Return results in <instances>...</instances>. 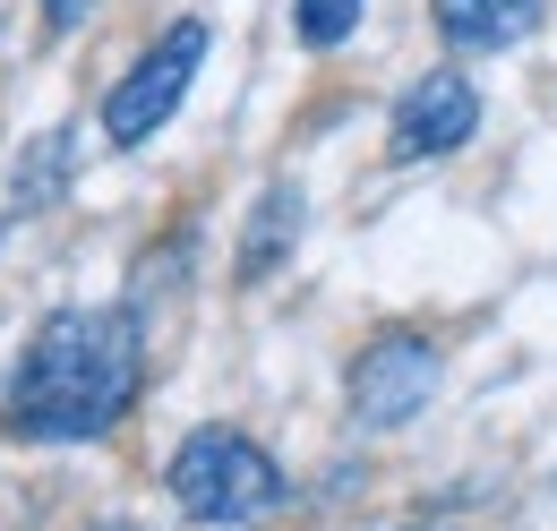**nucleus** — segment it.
<instances>
[{
    "label": "nucleus",
    "mask_w": 557,
    "mask_h": 531,
    "mask_svg": "<svg viewBox=\"0 0 557 531\" xmlns=\"http://www.w3.org/2000/svg\"><path fill=\"white\" fill-rule=\"evenodd\" d=\"M429 9H437V35L463 52H497L541 26V0H429Z\"/></svg>",
    "instance_id": "423d86ee"
},
{
    "label": "nucleus",
    "mask_w": 557,
    "mask_h": 531,
    "mask_svg": "<svg viewBox=\"0 0 557 531\" xmlns=\"http://www.w3.org/2000/svg\"><path fill=\"white\" fill-rule=\"evenodd\" d=\"M292 17H300V35L326 52V44H344L351 26H360V0H292Z\"/></svg>",
    "instance_id": "6e6552de"
},
{
    "label": "nucleus",
    "mask_w": 557,
    "mask_h": 531,
    "mask_svg": "<svg viewBox=\"0 0 557 531\" xmlns=\"http://www.w3.org/2000/svg\"><path fill=\"white\" fill-rule=\"evenodd\" d=\"M472 129H481V95H472L463 69H429L412 95L395 103V155H404V163H420V155H455Z\"/></svg>",
    "instance_id": "39448f33"
},
{
    "label": "nucleus",
    "mask_w": 557,
    "mask_h": 531,
    "mask_svg": "<svg viewBox=\"0 0 557 531\" xmlns=\"http://www.w3.org/2000/svg\"><path fill=\"white\" fill-rule=\"evenodd\" d=\"M207 69V26L198 17H181L172 35H154L138 52V69L103 95V137L112 146H146V137L163 129L172 112H181V95H189V77Z\"/></svg>",
    "instance_id": "7ed1b4c3"
},
{
    "label": "nucleus",
    "mask_w": 557,
    "mask_h": 531,
    "mask_svg": "<svg viewBox=\"0 0 557 531\" xmlns=\"http://www.w3.org/2000/svg\"><path fill=\"white\" fill-rule=\"evenodd\" d=\"M292 223H300V198L292 189H267V214H258V240L240 249V274H267L283 258V240H292Z\"/></svg>",
    "instance_id": "0eeeda50"
},
{
    "label": "nucleus",
    "mask_w": 557,
    "mask_h": 531,
    "mask_svg": "<svg viewBox=\"0 0 557 531\" xmlns=\"http://www.w3.org/2000/svg\"><path fill=\"white\" fill-rule=\"evenodd\" d=\"M112 531H121V523H112Z\"/></svg>",
    "instance_id": "9d476101"
},
{
    "label": "nucleus",
    "mask_w": 557,
    "mask_h": 531,
    "mask_svg": "<svg viewBox=\"0 0 557 531\" xmlns=\"http://www.w3.org/2000/svg\"><path fill=\"white\" fill-rule=\"evenodd\" d=\"M44 17H52V35H70L77 17H86V0H44Z\"/></svg>",
    "instance_id": "1a4fd4ad"
},
{
    "label": "nucleus",
    "mask_w": 557,
    "mask_h": 531,
    "mask_svg": "<svg viewBox=\"0 0 557 531\" xmlns=\"http://www.w3.org/2000/svg\"><path fill=\"white\" fill-rule=\"evenodd\" d=\"M146 386V343L129 309H52L26 334L17 369H9V429L44 437V446H86L103 429L129 420V403Z\"/></svg>",
    "instance_id": "f257e3e1"
},
{
    "label": "nucleus",
    "mask_w": 557,
    "mask_h": 531,
    "mask_svg": "<svg viewBox=\"0 0 557 531\" xmlns=\"http://www.w3.org/2000/svg\"><path fill=\"white\" fill-rule=\"evenodd\" d=\"M437 378H446L437 343H420V334H377V343L351 360V411H360L369 429H404V420L429 411Z\"/></svg>",
    "instance_id": "20e7f679"
},
{
    "label": "nucleus",
    "mask_w": 557,
    "mask_h": 531,
    "mask_svg": "<svg viewBox=\"0 0 557 531\" xmlns=\"http://www.w3.org/2000/svg\"><path fill=\"white\" fill-rule=\"evenodd\" d=\"M172 506L189 515V523H258V515H275L283 506V471L267 446H249L240 429H198V437H181V455H172Z\"/></svg>",
    "instance_id": "f03ea898"
}]
</instances>
